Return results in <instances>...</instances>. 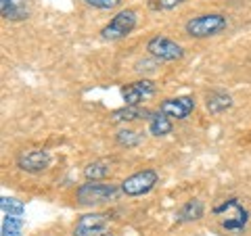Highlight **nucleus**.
<instances>
[{
	"mask_svg": "<svg viewBox=\"0 0 251 236\" xmlns=\"http://www.w3.org/2000/svg\"><path fill=\"white\" fill-rule=\"evenodd\" d=\"M214 213L218 215L222 228L228 232H243L249 222L247 209L243 207L237 199H228V201L220 203L218 207H214Z\"/></svg>",
	"mask_w": 251,
	"mask_h": 236,
	"instance_id": "1",
	"label": "nucleus"
},
{
	"mask_svg": "<svg viewBox=\"0 0 251 236\" xmlns=\"http://www.w3.org/2000/svg\"><path fill=\"white\" fill-rule=\"evenodd\" d=\"M153 94H155V84L151 80H138V82H132V84L126 86L122 90V98H124L126 105L138 107L143 100L151 98Z\"/></svg>",
	"mask_w": 251,
	"mask_h": 236,
	"instance_id": "8",
	"label": "nucleus"
},
{
	"mask_svg": "<svg viewBox=\"0 0 251 236\" xmlns=\"http://www.w3.org/2000/svg\"><path fill=\"white\" fill-rule=\"evenodd\" d=\"M0 13L6 21H23L29 17V0H0Z\"/></svg>",
	"mask_w": 251,
	"mask_h": 236,
	"instance_id": "11",
	"label": "nucleus"
},
{
	"mask_svg": "<svg viewBox=\"0 0 251 236\" xmlns=\"http://www.w3.org/2000/svg\"><path fill=\"white\" fill-rule=\"evenodd\" d=\"M109 171L111 169H109L107 161H94L84 169V176L88 180H92V182H99V180H105L109 176Z\"/></svg>",
	"mask_w": 251,
	"mask_h": 236,
	"instance_id": "16",
	"label": "nucleus"
},
{
	"mask_svg": "<svg viewBox=\"0 0 251 236\" xmlns=\"http://www.w3.org/2000/svg\"><path fill=\"white\" fill-rule=\"evenodd\" d=\"M228 21L224 15L218 13H209V15H199L186 21V34L191 38H209V36H218L220 31H224Z\"/></svg>",
	"mask_w": 251,
	"mask_h": 236,
	"instance_id": "2",
	"label": "nucleus"
},
{
	"mask_svg": "<svg viewBox=\"0 0 251 236\" xmlns=\"http://www.w3.org/2000/svg\"><path fill=\"white\" fill-rule=\"evenodd\" d=\"M147 50L151 57L159 59V61H178L182 59V46L176 44L174 40H170V38L166 36H155L151 38V40L147 42Z\"/></svg>",
	"mask_w": 251,
	"mask_h": 236,
	"instance_id": "6",
	"label": "nucleus"
},
{
	"mask_svg": "<svg viewBox=\"0 0 251 236\" xmlns=\"http://www.w3.org/2000/svg\"><path fill=\"white\" fill-rule=\"evenodd\" d=\"M203 203L199 199H191V201H186L182 207H180V211L176 213V219L180 224H184V222H195V219H201L203 217Z\"/></svg>",
	"mask_w": 251,
	"mask_h": 236,
	"instance_id": "12",
	"label": "nucleus"
},
{
	"mask_svg": "<svg viewBox=\"0 0 251 236\" xmlns=\"http://www.w3.org/2000/svg\"><path fill=\"white\" fill-rule=\"evenodd\" d=\"M195 109V98L193 96H176V98H166L159 107V113L168 115L170 119H186Z\"/></svg>",
	"mask_w": 251,
	"mask_h": 236,
	"instance_id": "9",
	"label": "nucleus"
},
{
	"mask_svg": "<svg viewBox=\"0 0 251 236\" xmlns=\"http://www.w3.org/2000/svg\"><path fill=\"white\" fill-rule=\"evenodd\" d=\"M157 171L155 169H143L138 174L126 178L122 182V192L128 194V196H140V194H147L151 192L155 184H157Z\"/></svg>",
	"mask_w": 251,
	"mask_h": 236,
	"instance_id": "5",
	"label": "nucleus"
},
{
	"mask_svg": "<svg viewBox=\"0 0 251 236\" xmlns=\"http://www.w3.org/2000/svg\"><path fill=\"white\" fill-rule=\"evenodd\" d=\"M205 107H207V111H209V113H222V111H226V109H230V107H232V98H230V94L220 92V90H214V92H209V94H207Z\"/></svg>",
	"mask_w": 251,
	"mask_h": 236,
	"instance_id": "13",
	"label": "nucleus"
},
{
	"mask_svg": "<svg viewBox=\"0 0 251 236\" xmlns=\"http://www.w3.org/2000/svg\"><path fill=\"white\" fill-rule=\"evenodd\" d=\"M136 21H138L136 11H132V9L120 11L103 29H100V36H103L105 40H120V38H126L136 27Z\"/></svg>",
	"mask_w": 251,
	"mask_h": 236,
	"instance_id": "3",
	"label": "nucleus"
},
{
	"mask_svg": "<svg viewBox=\"0 0 251 236\" xmlns=\"http://www.w3.org/2000/svg\"><path fill=\"white\" fill-rule=\"evenodd\" d=\"M117 196V188L113 184H100L90 182L77 188V201L82 205H100V203H109Z\"/></svg>",
	"mask_w": 251,
	"mask_h": 236,
	"instance_id": "4",
	"label": "nucleus"
},
{
	"mask_svg": "<svg viewBox=\"0 0 251 236\" xmlns=\"http://www.w3.org/2000/svg\"><path fill=\"white\" fill-rule=\"evenodd\" d=\"M49 163H50V155L46 151H38V148L25 151L17 157V165L23 171H29V174H40V171L49 167Z\"/></svg>",
	"mask_w": 251,
	"mask_h": 236,
	"instance_id": "10",
	"label": "nucleus"
},
{
	"mask_svg": "<svg viewBox=\"0 0 251 236\" xmlns=\"http://www.w3.org/2000/svg\"><path fill=\"white\" fill-rule=\"evenodd\" d=\"M115 140H117V144H122L126 148H132V146L140 144L143 136H140L138 132H134V130H120L117 132V136H115Z\"/></svg>",
	"mask_w": 251,
	"mask_h": 236,
	"instance_id": "18",
	"label": "nucleus"
},
{
	"mask_svg": "<svg viewBox=\"0 0 251 236\" xmlns=\"http://www.w3.org/2000/svg\"><path fill=\"white\" fill-rule=\"evenodd\" d=\"M149 115L147 111H140L138 107H130L126 105L124 109H117V111L111 113V119L113 121H134V119H140V117Z\"/></svg>",
	"mask_w": 251,
	"mask_h": 236,
	"instance_id": "17",
	"label": "nucleus"
},
{
	"mask_svg": "<svg viewBox=\"0 0 251 236\" xmlns=\"http://www.w3.org/2000/svg\"><path fill=\"white\" fill-rule=\"evenodd\" d=\"M109 228V215L105 213H88L77 219L74 226V236H105Z\"/></svg>",
	"mask_w": 251,
	"mask_h": 236,
	"instance_id": "7",
	"label": "nucleus"
},
{
	"mask_svg": "<svg viewBox=\"0 0 251 236\" xmlns=\"http://www.w3.org/2000/svg\"><path fill=\"white\" fill-rule=\"evenodd\" d=\"M184 0H149V6L153 11H163V9H174V6L182 4Z\"/></svg>",
	"mask_w": 251,
	"mask_h": 236,
	"instance_id": "20",
	"label": "nucleus"
},
{
	"mask_svg": "<svg viewBox=\"0 0 251 236\" xmlns=\"http://www.w3.org/2000/svg\"><path fill=\"white\" fill-rule=\"evenodd\" d=\"M0 209L2 213H17V215H25V207L23 203L13 199V196H2V203H0Z\"/></svg>",
	"mask_w": 251,
	"mask_h": 236,
	"instance_id": "19",
	"label": "nucleus"
},
{
	"mask_svg": "<svg viewBox=\"0 0 251 236\" xmlns=\"http://www.w3.org/2000/svg\"><path fill=\"white\" fill-rule=\"evenodd\" d=\"M149 132H151L153 136H168L172 132V119L163 113L151 115L149 117Z\"/></svg>",
	"mask_w": 251,
	"mask_h": 236,
	"instance_id": "15",
	"label": "nucleus"
},
{
	"mask_svg": "<svg viewBox=\"0 0 251 236\" xmlns=\"http://www.w3.org/2000/svg\"><path fill=\"white\" fill-rule=\"evenodd\" d=\"M88 6H94V9H100V11H109V9H115L122 0H84Z\"/></svg>",
	"mask_w": 251,
	"mask_h": 236,
	"instance_id": "21",
	"label": "nucleus"
},
{
	"mask_svg": "<svg viewBox=\"0 0 251 236\" xmlns=\"http://www.w3.org/2000/svg\"><path fill=\"white\" fill-rule=\"evenodd\" d=\"M23 224H25L23 215L2 213V228H0V232H2V236H21Z\"/></svg>",
	"mask_w": 251,
	"mask_h": 236,
	"instance_id": "14",
	"label": "nucleus"
}]
</instances>
